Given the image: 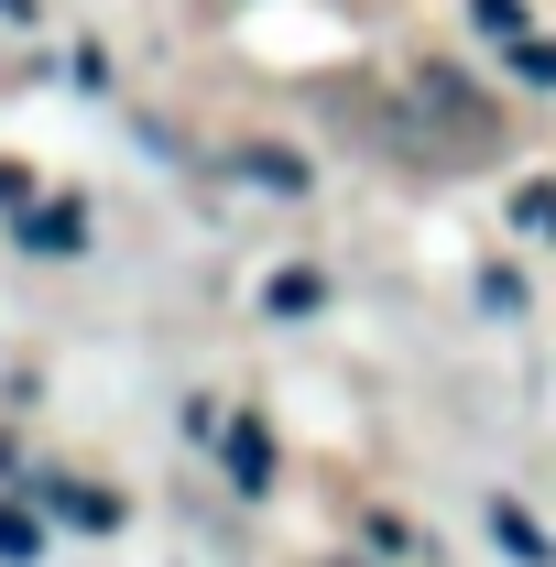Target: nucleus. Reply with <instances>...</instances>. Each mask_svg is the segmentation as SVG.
Segmentation results:
<instances>
[{
	"instance_id": "nucleus-5",
	"label": "nucleus",
	"mask_w": 556,
	"mask_h": 567,
	"mask_svg": "<svg viewBox=\"0 0 556 567\" xmlns=\"http://www.w3.org/2000/svg\"><path fill=\"white\" fill-rule=\"evenodd\" d=\"M33 546H44V535H33V513H22V502H0V567H33Z\"/></svg>"
},
{
	"instance_id": "nucleus-2",
	"label": "nucleus",
	"mask_w": 556,
	"mask_h": 567,
	"mask_svg": "<svg viewBox=\"0 0 556 567\" xmlns=\"http://www.w3.org/2000/svg\"><path fill=\"white\" fill-rule=\"evenodd\" d=\"M229 481H240V492H262V481H274V436H262L251 415L229 425Z\"/></svg>"
},
{
	"instance_id": "nucleus-7",
	"label": "nucleus",
	"mask_w": 556,
	"mask_h": 567,
	"mask_svg": "<svg viewBox=\"0 0 556 567\" xmlns=\"http://www.w3.org/2000/svg\"><path fill=\"white\" fill-rule=\"evenodd\" d=\"M513 218H524L535 240H556V186H524V197H513Z\"/></svg>"
},
{
	"instance_id": "nucleus-4",
	"label": "nucleus",
	"mask_w": 556,
	"mask_h": 567,
	"mask_svg": "<svg viewBox=\"0 0 556 567\" xmlns=\"http://www.w3.org/2000/svg\"><path fill=\"white\" fill-rule=\"evenodd\" d=\"M22 240H33V251H76L87 218H76V208H33V218H22Z\"/></svg>"
},
{
	"instance_id": "nucleus-8",
	"label": "nucleus",
	"mask_w": 556,
	"mask_h": 567,
	"mask_svg": "<svg viewBox=\"0 0 556 567\" xmlns=\"http://www.w3.org/2000/svg\"><path fill=\"white\" fill-rule=\"evenodd\" d=\"M470 11H481V22L502 33V44H524V0H470Z\"/></svg>"
},
{
	"instance_id": "nucleus-6",
	"label": "nucleus",
	"mask_w": 556,
	"mask_h": 567,
	"mask_svg": "<svg viewBox=\"0 0 556 567\" xmlns=\"http://www.w3.org/2000/svg\"><path fill=\"white\" fill-rule=\"evenodd\" d=\"M317 295H328V284H317V274H274V317H306Z\"/></svg>"
},
{
	"instance_id": "nucleus-3",
	"label": "nucleus",
	"mask_w": 556,
	"mask_h": 567,
	"mask_svg": "<svg viewBox=\"0 0 556 567\" xmlns=\"http://www.w3.org/2000/svg\"><path fill=\"white\" fill-rule=\"evenodd\" d=\"M491 535H502L524 567H546V535H535V513H524V502H491Z\"/></svg>"
},
{
	"instance_id": "nucleus-9",
	"label": "nucleus",
	"mask_w": 556,
	"mask_h": 567,
	"mask_svg": "<svg viewBox=\"0 0 556 567\" xmlns=\"http://www.w3.org/2000/svg\"><path fill=\"white\" fill-rule=\"evenodd\" d=\"M0 197H22V164H0Z\"/></svg>"
},
{
	"instance_id": "nucleus-1",
	"label": "nucleus",
	"mask_w": 556,
	"mask_h": 567,
	"mask_svg": "<svg viewBox=\"0 0 556 567\" xmlns=\"http://www.w3.org/2000/svg\"><path fill=\"white\" fill-rule=\"evenodd\" d=\"M404 110H425V121H436V153H447V164L491 153V99L470 87V76H447V66H415V76H404Z\"/></svg>"
}]
</instances>
